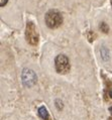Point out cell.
Masks as SVG:
<instances>
[{
	"mask_svg": "<svg viewBox=\"0 0 112 120\" xmlns=\"http://www.w3.org/2000/svg\"><path fill=\"white\" fill-rule=\"evenodd\" d=\"M6 3H7V0H0V5L1 6H4Z\"/></svg>",
	"mask_w": 112,
	"mask_h": 120,
	"instance_id": "6",
	"label": "cell"
},
{
	"mask_svg": "<svg viewBox=\"0 0 112 120\" xmlns=\"http://www.w3.org/2000/svg\"><path fill=\"white\" fill-rule=\"evenodd\" d=\"M26 38L30 42L31 45H37L38 41V35L37 32L35 30L34 25L32 24V22L27 23V27H26Z\"/></svg>",
	"mask_w": 112,
	"mask_h": 120,
	"instance_id": "4",
	"label": "cell"
},
{
	"mask_svg": "<svg viewBox=\"0 0 112 120\" xmlns=\"http://www.w3.org/2000/svg\"><path fill=\"white\" fill-rule=\"evenodd\" d=\"M22 82L26 87H31L37 83V75L32 70L25 69L22 73Z\"/></svg>",
	"mask_w": 112,
	"mask_h": 120,
	"instance_id": "3",
	"label": "cell"
},
{
	"mask_svg": "<svg viewBox=\"0 0 112 120\" xmlns=\"http://www.w3.org/2000/svg\"><path fill=\"white\" fill-rule=\"evenodd\" d=\"M109 95H110V97L112 98V88L109 90Z\"/></svg>",
	"mask_w": 112,
	"mask_h": 120,
	"instance_id": "7",
	"label": "cell"
},
{
	"mask_svg": "<svg viewBox=\"0 0 112 120\" xmlns=\"http://www.w3.org/2000/svg\"><path fill=\"white\" fill-rule=\"evenodd\" d=\"M56 70L60 74H66L70 70V62L65 55H59L55 61Z\"/></svg>",
	"mask_w": 112,
	"mask_h": 120,
	"instance_id": "2",
	"label": "cell"
},
{
	"mask_svg": "<svg viewBox=\"0 0 112 120\" xmlns=\"http://www.w3.org/2000/svg\"><path fill=\"white\" fill-rule=\"evenodd\" d=\"M63 22V16L57 10H50L45 14V23L50 28H57Z\"/></svg>",
	"mask_w": 112,
	"mask_h": 120,
	"instance_id": "1",
	"label": "cell"
},
{
	"mask_svg": "<svg viewBox=\"0 0 112 120\" xmlns=\"http://www.w3.org/2000/svg\"><path fill=\"white\" fill-rule=\"evenodd\" d=\"M38 114H39V116H41L42 119H45V120H48L49 118H50L49 112H48V110H47V108H45V106H41V107H39V109H38Z\"/></svg>",
	"mask_w": 112,
	"mask_h": 120,
	"instance_id": "5",
	"label": "cell"
}]
</instances>
